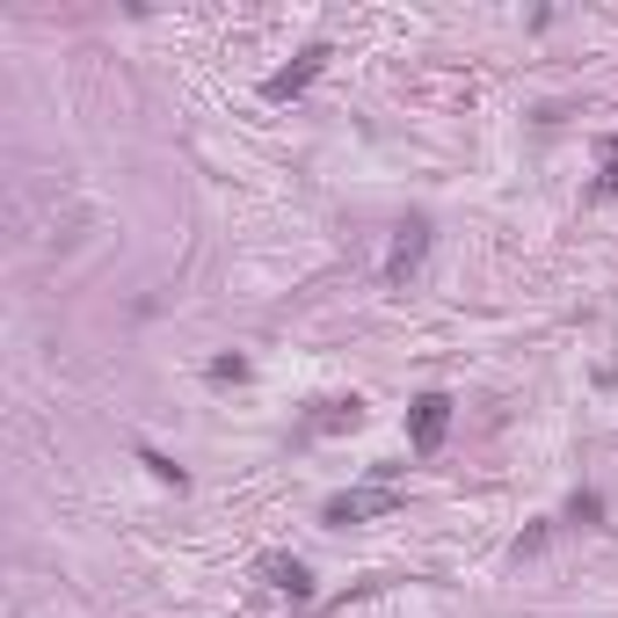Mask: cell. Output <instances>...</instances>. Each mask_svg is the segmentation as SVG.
<instances>
[{"label":"cell","instance_id":"277c9868","mask_svg":"<svg viewBox=\"0 0 618 618\" xmlns=\"http://www.w3.org/2000/svg\"><path fill=\"white\" fill-rule=\"evenodd\" d=\"M423 255H429V219H407L401 241H393V255H386V284H407L415 269H423Z\"/></svg>","mask_w":618,"mask_h":618},{"label":"cell","instance_id":"3957f363","mask_svg":"<svg viewBox=\"0 0 618 618\" xmlns=\"http://www.w3.org/2000/svg\"><path fill=\"white\" fill-rule=\"evenodd\" d=\"M444 429H451V401H444V393H423L415 415H407V444H415V451H437Z\"/></svg>","mask_w":618,"mask_h":618},{"label":"cell","instance_id":"52a82bcc","mask_svg":"<svg viewBox=\"0 0 618 618\" xmlns=\"http://www.w3.org/2000/svg\"><path fill=\"white\" fill-rule=\"evenodd\" d=\"M604 196H618V139H604V175H597Z\"/></svg>","mask_w":618,"mask_h":618},{"label":"cell","instance_id":"6da1fadb","mask_svg":"<svg viewBox=\"0 0 618 618\" xmlns=\"http://www.w3.org/2000/svg\"><path fill=\"white\" fill-rule=\"evenodd\" d=\"M401 510V488H350V494H328V524H364V516H393Z\"/></svg>","mask_w":618,"mask_h":618},{"label":"cell","instance_id":"7a4b0ae2","mask_svg":"<svg viewBox=\"0 0 618 618\" xmlns=\"http://www.w3.org/2000/svg\"><path fill=\"white\" fill-rule=\"evenodd\" d=\"M328 58H335L328 44H306V52L291 58L284 73H269V81H263V95H269V103H291V95H306V88L320 81V66H328Z\"/></svg>","mask_w":618,"mask_h":618},{"label":"cell","instance_id":"5b68a950","mask_svg":"<svg viewBox=\"0 0 618 618\" xmlns=\"http://www.w3.org/2000/svg\"><path fill=\"white\" fill-rule=\"evenodd\" d=\"M263 583H269V589H284L291 604L313 597V575H306V561H284V553H269V561H263Z\"/></svg>","mask_w":618,"mask_h":618},{"label":"cell","instance_id":"ba28073f","mask_svg":"<svg viewBox=\"0 0 618 618\" xmlns=\"http://www.w3.org/2000/svg\"><path fill=\"white\" fill-rule=\"evenodd\" d=\"M139 459H146V466H153V473H160V480H175V488H190V473H182V466H175V459H160V451H139Z\"/></svg>","mask_w":618,"mask_h":618},{"label":"cell","instance_id":"8992f818","mask_svg":"<svg viewBox=\"0 0 618 618\" xmlns=\"http://www.w3.org/2000/svg\"><path fill=\"white\" fill-rule=\"evenodd\" d=\"M356 415H364L356 401H328V407L313 415V429H320V437H335V429H356Z\"/></svg>","mask_w":618,"mask_h":618}]
</instances>
